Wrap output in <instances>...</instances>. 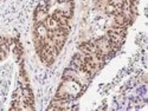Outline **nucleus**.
<instances>
[{"instance_id": "1", "label": "nucleus", "mask_w": 148, "mask_h": 111, "mask_svg": "<svg viewBox=\"0 0 148 111\" xmlns=\"http://www.w3.org/2000/svg\"><path fill=\"white\" fill-rule=\"evenodd\" d=\"M43 24L45 25V27H46L47 30H52V31L59 27V24H58V21H57V20H56L53 17L46 18V19H45V21H44Z\"/></svg>"}]
</instances>
